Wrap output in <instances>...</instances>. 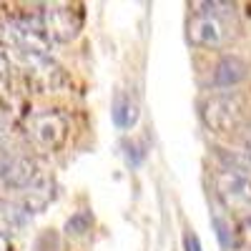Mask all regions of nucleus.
I'll return each mask as SVG.
<instances>
[{"label": "nucleus", "instance_id": "obj_7", "mask_svg": "<svg viewBox=\"0 0 251 251\" xmlns=\"http://www.w3.org/2000/svg\"><path fill=\"white\" fill-rule=\"evenodd\" d=\"M216 196L231 211H251V176L236 171H219L214 178Z\"/></svg>", "mask_w": 251, "mask_h": 251}, {"label": "nucleus", "instance_id": "obj_1", "mask_svg": "<svg viewBox=\"0 0 251 251\" xmlns=\"http://www.w3.org/2000/svg\"><path fill=\"white\" fill-rule=\"evenodd\" d=\"M186 25V35L191 46L203 50H219L226 48L239 35V18L234 13V5L228 3H203L199 5Z\"/></svg>", "mask_w": 251, "mask_h": 251}, {"label": "nucleus", "instance_id": "obj_3", "mask_svg": "<svg viewBox=\"0 0 251 251\" xmlns=\"http://www.w3.org/2000/svg\"><path fill=\"white\" fill-rule=\"evenodd\" d=\"M201 118L208 131L219 136H236L249 121V106L239 93H216L201 103Z\"/></svg>", "mask_w": 251, "mask_h": 251}, {"label": "nucleus", "instance_id": "obj_13", "mask_svg": "<svg viewBox=\"0 0 251 251\" xmlns=\"http://www.w3.org/2000/svg\"><path fill=\"white\" fill-rule=\"evenodd\" d=\"M91 224H93V219H91L86 211H80V214H75L73 219H68V224H66V234H71V236H80V234H86L88 228H91Z\"/></svg>", "mask_w": 251, "mask_h": 251}, {"label": "nucleus", "instance_id": "obj_8", "mask_svg": "<svg viewBox=\"0 0 251 251\" xmlns=\"http://www.w3.org/2000/svg\"><path fill=\"white\" fill-rule=\"evenodd\" d=\"M25 68V75H28V83L38 91V93H58L60 88H66V73L53 58H40V60H33L28 63Z\"/></svg>", "mask_w": 251, "mask_h": 251}, {"label": "nucleus", "instance_id": "obj_12", "mask_svg": "<svg viewBox=\"0 0 251 251\" xmlns=\"http://www.w3.org/2000/svg\"><path fill=\"white\" fill-rule=\"evenodd\" d=\"M111 116H113V123L118 128H133L138 123V103L133 96L118 91L116 98H113V106H111Z\"/></svg>", "mask_w": 251, "mask_h": 251}, {"label": "nucleus", "instance_id": "obj_14", "mask_svg": "<svg viewBox=\"0 0 251 251\" xmlns=\"http://www.w3.org/2000/svg\"><path fill=\"white\" fill-rule=\"evenodd\" d=\"M214 228H216V236H219V241H221L224 246L231 244V239H228V231H231V228H228V224H226L224 219L214 216Z\"/></svg>", "mask_w": 251, "mask_h": 251}, {"label": "nucleus", "instance_id": "obj_4", "mask_svg": "<svg viewBox=\"0 0 251 251\" xmlns=\"http://www.w3.org/2000/svg\"><path fill=\"white\" fill-rule=\"evenodd\" d=\"M71 121L58 108H43L35 111L28 118V138L40 151H58L68 138Z\"/></svg>", "mask_w": 251, "mask_h": 251}, {"label": "nucleus", "instance_id": "obj_5", "mask_svg": "<svg viewBox=\"0 0 251 251\" xmlns=\"http://www.w3.org/2000/svg\"><path fill=\"white\" fill-rule=\"evenodd\" d=\"M38 18H40V25H43L46 35L50 38V43L53 40L55 43H71L83 28V13L68 3L46 5Z\"/></svg>", "mask_w": 251, "mask_h": 251}, {"label": "nucleus", "instance_id": "obj_9", "mask_svg": "<svg viewBox=\"0 0 251 251\" xmlns=\"http://www.w3.org/2000/svg\"><path fill=\"white\" fill-rule=\"evenodd\" d=\"M53 199H55V183H53L50 178H46V176H40L30 188H25V191L20 194V196H15L13 201L20 203V206H23L25 211L33 216V214L43 211V208H46Z\"/></svg>", "mask_w": 251, "mask_h": 251}, {"label": "nucleus", "instance_id": "obj_16", "mask_svg": "<svg viewBox=\"0 0 251 251\" xmlns=\"http://www.w3.org/2000/svg\"><path fill=\"white\" fill-rule=\"evenodd\" d=\"M10 73H13V66H10V58L0 50V83L10 80Z\"/></svg>", "mask_w": 251, "mask_h": 251}, {"label": "nucleus", "instance_id": "obj_10", "mask_svg": "<svg viewBox=\"0 0 251 251\" xmlns=\"http://www.w3.org/2000/svg\"><path fill=\"white\" fill-rule=\"evenodd\" d=\"M246 75H249L246 63L236 55H226L216 63L214 75H211V86L214 88H231V86H239L241 80H246Z\"/></svg>", "mask_w": 251, "mask_h": 251}, {"label": "nucleus", "instance_id": "obj_6", "mask_svg": "<svg viewBox=\"0 0 251 251\" xmlns=\"http://www.w3.org/2000/svg\"><path fill=\"white\" fill-rule=\"evenodd\" d=\"M40 176L38 163L25 153H13V156H0V194H15L20 196L30 188Z\"/></svg>", "mask_w": 251, "mask_h": 251}, {"label": "nucleus", "instance_id": "obj_11", "mask_svg": "<svg viewBox=\"0 0 251 251\" xmlns=\"http://www.w3.org/2000/svg\"><path fill=\"white\" fill-rule=\"evenodd\" d=\"M28 221H30V214L20 203H15L13 199L0 201V236L8 239L13 234H20L28 226Z\"/></svg>", "mask_w": 251, "mask_h": 251}, {"label": "nucleus", "instance_id": "obj_15", "mask_svg": "<svg viewBox=\"0 0 251 251\" xmlns=\"http://www.w3.org/2000/svg\"><path fill=\"white\" fill-rule=\"evenodd\" d=\"M183 251H203V246H201V239L188 228V231L183 234Z\"/></svg>", "mask_w": 251, "mask_h": 251}, {"label": "nucleus", "instance_id": "obj_17", "mask_svg": "<svg viewBox=\"0 0 251 251\" xmlns=\"http://www.w3.org/2000/svg\"><path fill=\"white\" fill-rule=\"evenodd\" d=\"M0 251H8V239L0 236Z\"/></svg>", "mask_w": 251, "mask_h": 251}, {"label": "nucleus", "instance_id": "obj_2", "mask_svg": "<svg viewBox=\"0 0 251 251\" xmlns=\"http://www.w3.org/2000/svg\"><path fill=\"white\" fill-rule=\"evenodd\" d=\"M0 46L23 60V66L40 58H50V38L40 25V18L15 15L3 20L0 23Z\"/></svg>", "mask_w": 251, "mask_h": 251}]
</instances>
